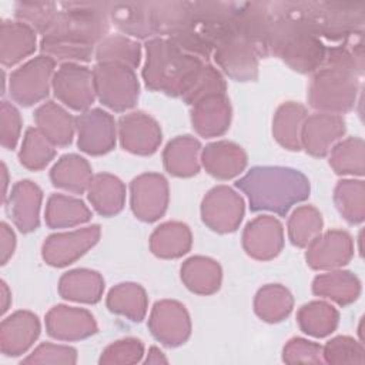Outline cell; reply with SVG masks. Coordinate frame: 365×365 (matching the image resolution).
<instances>
[{
	"label": "cell",
	"mask_w": 365,
	"mask_h": 365,
	"mask_svg": "<svg viewBox=\"0 0 365 365\" xmlns=\"http://www.w3.org/2000/svg\"><path fill=\"white\" fill-rule=\"evenodd\" d=\"M108 27V3H58L57 17L43 34L40 48L51 58L88 61Z\"/></svg>",
	"instance_id": "obj_1"
},
{
	"label": "cell",
	"mask_w": 365,
	"mask_h": 365,
	"mask_svg": "<svg viewBox=\"0 0 365 365\" xmlns=\"http://www.w3.org/2000/svg\"><path fill=\"white\" fill-rule=\"evenodd\" d=\"M269 54L282 58L299 73L317 71L325 58L327 47L302 14L301 1H274Z\"/></svg>",
	"instance_id": "obj_2"
},
{
	"label": "cell",
	"mask_w": 365,
	"mask_h": 365,
	"mask_svg": "<svg viewBox=\"0 0 365 365\" xmlns=\"http://www.w3.org/2000/svg\"><path fill=\"white\" fill-rule=\"evenodd\" d=\"M237 187L247 194L252 211L268 210L281 215L309 195L307 177L284 167H254L237 181Z\"/></svg>",
	"instance_id": "obj_3"
},
{
	"label": "cell",
	"mask_w": 365,
	"mask_h": 365,
	"mask_svg": "<svg viewBox=\"0 0 365 365\" xmlns=\"http://www.w3.org/2000/svg\"><path fill=\"white\" fill-rule=\"evenodd\" d=\"M143 78L145 86L173 97H182L190 88L204 61L182 51L168 38H153L145 43Z\"/></svg>",
	"instance_id": "obj_4"
},
{
	"label": "cell",
	"mask_w": 365,
	"mask_h": 365,
	"mask_svg": "<svg viewBox=\"0 0 365 365\" xmlns=\"http://www.w3.org/2000/svg\"><path fill=\"white\" fill-rule=\"evenodd\" d=\"M302 14L319 38L342 41L362 31L365 3L301 1Z\"/></svg>",
	"instance_id": "obj_5"
},
{
	"label": "cell",
	"mask_w": 365,
	"mask_h": 365,
	"mask_svg": "<svg viewBox=\"0 0 365 365\" xmlns=\"http://www.w3.org/2000/svg\"><path fill=\"white\" fill-rule=\"evenodd\" d=\"M356 91V74L346 68L322 63L311 80L308 100L309 104L317 110L344 113L354 107Z\"/></svg>",
	"instance_id": "obj_6"
},
{
	"label": "cell",
	"mask_w": 365,
	"mask_h": 365,
	"mask_svg": "<svg viewBox=\"0 0 365 365\" xmlns=\"http://www.w3.org/2000/svg\"><path fill=\"white\" fill-rule=\"evenodd\" d=\"M94 88L98 100L115 110L133 107L138 98V81L134 70L111 63H98L93 70Z\"/></svg>",
	"instance_id": "obj_7"
},
{
	"label": "cell",
	"mask_w": 365,
	"mask_h": 365,
	"mask_svg": "<svg viewBox=\"0 0 365 365\" xmlns=\"http://www.w3.org/2000/svg\"><path fill=\"white\" fill-rule=\"evenodd\" d=\"M272 7L267 1L235 3V27L238 34L252 47L258 57L269 56L272 30Z\"/></svg>",
	"instance_id": "obj_8"
},
{
	"label": "cell",
	"mask_w": 365,
	"mask_h": 365,
	"mask_svg": "<svg viewBox=\"0 0 365 365\" xmlns=\"http://www.w3.org/2000/svg\"><path fill=\"white\" fill-rule=\"evenodd\" d=\"M54 58L37 56L10 76V96L21 106H31L48 94Z\"/></svg>",
	"instance_id": "obj_9"
},
{
	"label": "cell",
	"mask_w": 365,
	"mask_h": 365,
	"mask_svg": "<svg viewBox=\"0 0 365 365\" xmlns=\"http://www.w3.org/2000/svg\"><path fill=\"white\" fill-rule=\"evenodd\" d=\"M56 97L74 110H86L96 96L93 71L74 63L61 64L53 78Z\"/></svg>",
	"instance_id": "obj_10"
},
{
	"label": "cell",
	"mask_w": 365,
	"mask_h": 365,
	"mask_svg": "<svg viewBox=\"0 0 365 365\" xmlns=\"http://www.w3.org/2000/svg\"><path fill=\"white\" fill-rule=\"evenodd\" d=\"M201 214L204 222L214 231H235L244 215L242 198L230 187L212 188L202 200Z\"/></svg>",
	"instance_id": "obj_11"
},
{
	"label": "cell",
	"mask_w": 365,
	"mask_h": 365,
	"mask_svg": "<svg viewBox=\"0 0 365 365\" xmlns=\"http://www.w3.org/2000/svg\"><path fill=\"white\" fill-rule=\"evenodd\" d=\"M212 54L217 64L231 78L237 81H251L257 78L258 56L238 31L221 40Z\"/></svg>",
	"instance_id": "obj_12"
},
{
	"label": "cell",
	"mask_w": 365,
	"mask_h": 365,
	"mask_svg": "<svg viewBox=\"0 0 365 365\" xmlns=\"http://www.w3.org/2000/svg\"><path fill=\"white\" fill-rule=\"evenodd\" d=\"M100 237V227L91 225L73 232L53 234L43 244V258L53 267H64L81 257Z\"/></svg>",
	"instance_id": "obj_13"
},
{
	"label": "cell",
	"mask_w": 365,
	"mask_h": 365,
	"mask_svg": "<svg viewBox=\"0 0 365 365\" xmlns=\"http://www.w3.org/2000/svg\"><path fill=\"white\" fill-rule=\"evenodd\" d=\"M168 202V185L160 174H143L131 182V208L137 218L155 221Z\"/></svg>",
	"instance_id": "obj_14"
},
{
	"label": "cell",
	"mask_w": 365,
	"mask_h": 365,
	"mask_svg": "<svg viewBox=\"0 0 365 365\" xmlns=\"http://www.w3.org/2000/svg\"><path fill=\"white\" fill-rule=\"evenodd\" d=\"M148 327L153 335L167 346H177L190 336V317L184 305L175 301L155 302Z\"/></svg>",
	"instance_id": "obj_15"
},
{
	"label": "cell",
	"mask_w": 365,
	"mask_h": 365,
	"mask_svg": "<svg viewBox=\"0 0 365 365\" xmlns=\"http://www.w3.org/2000/svg\"><path fill=\"white\" fill-rule=\"evenodd\" d=\"M78 147L88 154L100 155L108 153L115 144V124L113 117L100 110L83 113L76 118Z\"/></svg>",
	"instance_id": "obj_16"
},
{
	"label": "cell",
	"mask_w": 365,
	"mask_h": 365,
	"mask_svg": "<svg viewBox=\"0 0 365 365\" xmlns=\"http://www.w3.org/2000/svg\"><path fill=\"white\" fill-rule=\"evenodd\" d=\"M354 254L352 240L348 232L332 230L317 235L307 251V262L314 269H329L345 265Z\"/></svg>",
	"instance_id": "obj_17"
},
{
	"label": "cell",
	"mask_w": 365,
	"mask_h": 365,
	"mask_svg": "<svg viewBox=\"0 0 365 365\" xmlns=\"http://www.w3.org/2000/svg\"><path fill=\"white\" fill-rule=\"evenodd\" d=\"M242 245L245 251L257 259H269L278 255L284 245L281 222L269 215L250 221L244 230Z\"/></svg>",
	"instance_id": "obj_18"
},
{
	"label": "cell",
	"mask_w": 365,
	"mask_h": 365,
	"mask_svg": "<svg viewBox=\"0 0 365 365\" xmlns=\"http://www.w3.org/2000/svg\"><path fill=\"white\" fill-rule=\"evenodd\" d=\"M120 138L124 150L134 154H153L161 143V130L155 120L137 111L120 118Z\"/></svg>",
	"instance_id": "obj_19"
},
{
	"label": "cell",
	"mask_w": 365,
	"mask_h": 365,
	"mask_svg": "<svg viewBox=\"0 0 365 365\" xmlns=\"http://www.w3.org/2000/svg\"><path fill=\"white\" fill-rule=\"evenodd\" d=\"M48 335L61 341H76L93 335L97 331L93 315L81 308L57 305L46 317Z\"/></svg>",
	"instance_id": "obj_20"
},
{
	"label": "cell",
	"mask_w": 365,
	"mask_h": 365,
	"mask_svg": "<svg viewBox=\"0 0 365 365\" xmlns=\"http://www.w3.org/2000/svg\"><path fill=\"white\" fill-rule=\"evenodd\" d=\"M344 133L345 123L338 114H312L307 117L302 124L301 145H304L309 154L322 157Z\"/></svg>",
	"instance_id": "obj_21"
},
{
	"label": "cell",
	"mask_w": 365,
	"mask_h": 365,
	"mask_svg": "<svg viewBox=\"0 0 365 365\" xmlns=\"http://www.w3.org/2000/svg\"><path fill=\"white\" fill-rule=\"evenodd\" d=\"M40 334L37 317L29 311H17L1 322L0 346L4 355L17 356L26 352Z\"/></svg>",
	"instance_id": "obj_22"
},
{
	"label": "cell",
	"mask_w": 365,
	"mask_h": 365,
	"mask_svg": "<svg viewBox=\"0 0 365 365\" xmlns=\"http://www.w3.org/2000/svg\"><path fill=\"white\" fill-rule=\"evenodd\" d=\"M231 108L225 94H212L192 104L191 121L202 137H215L230 127Z\"/></svg>",
	"instance_id": "obj_23"
},
{
	"label": "cell",
	"mask_w": 365,
	"mask_h": 365,
	"mask_svg": "<svg viewBox=\"0 0 365 365\" xmlns=\"http://www.w3.org/2000/svg\"><path fill=\"white\" fill-rule=\"evenodd\" d=\"M41 190L31 181H19L9 198V214L17 228L23 232L34 231L38 227V210Z\"/></svg>",
	"instance_id": "obj_24"
},
{
	"label": "cell",
	"mask_w": 365,
	"mask_h": 365,
	"mask_svg": "<svg viewBox=\"0 0 365 365\" xmlns=\"http://www.w3.org/2000/svg\"><path fill=\"white\" fill-rule=\"evenodd\" d=\"M202 164L211 175L228 180L244 170L247 165V155L242 148L234 143L217 141L204 148Z\"/></svg>",
	"instance_id": "obj_25"
},
{
	"label": "cell",
	"mask_w": 365,
	"mask_h": 365,
	"mask_svg": "<svg viewBox=\"0 0 365 365\" xmlns=\"http://www.w3.org/2000/svg\"><path fill=\"white\" fill-rule=\"evenodd\" d=\"M108 17L124 34L138 38H145L154 34L150 21V1L108 3Z\"/></svg>",
	"instance_id": "obj_26"
},
{
	"label": "cell",
	"mask_w": 365,
	"mask_h": 365,
	"mask_svg": "<svg viewBox=\"0 0 365 365\" xmlns=\"http://www.w3.org/2000/svg\"><path fill=\"white\" fill-rule=\"evenodd\" d=\"M0 57L4 66H13L31 54L36 48L34 30L21 21L1 23Z\"/></svg>",
	"instance_id": "obj_27"
},
{
	"label": "cell",
	"mask_w": 365,
	"mask_h": 365,
	"mask_svg": "<svg viewBox=\"0 0 365 365\" xmlns=\"http://www.w3.org/2000/svg\"><path fill=\"white\" fill-rule=\"evenodd\" d=\"M37 128L54 145H68L73 140L74 118L54 101H47L34 113Z\"/></svg>",
	"instance_id": "obj_28"
},
{
	"label": "cell",
	"mask_w": 365,
	"mask_h": 365,
	"mask_svg": "<svg viewBox=\"0 0 365 365\" xmlns=\"http://www.w3.org/2000/svg\"><path fill=\"white\" fill-rule=\"evenodd\" d=\"M104 281L98 272L90 269H74L64 274L58 284L60 295L66 299L94 304L101 298Z\"/></svg>",
	"instance_id": "obj_29"
},
{
	"label": "cell",
	"mask_w": 365,
	"mask_h": 365,
	"mask_svg": "<svg viewBox=\"0 0 365 365\" xmlns=\"http://www.w3.org/2000/svg\"><path fill=\"white\" fill-rule=\"evenodd\" d=\"M87 190L90 202L101 215L110 217L121 211L125 200V187L117 177L97 174Z\"/></svg>",
	"instance_id": "obj_30"
},
{
	"label": "cell",
	"mask_w": 365,
	"mask_h": 365,
	"mask_svg": "<svg viewBox=\"0 0 365 365\" xmlns=\"http://www.w3.org/2000/svg\"><path fill=\"white\" fill-rule=\"evenodd\" d=\"M200 143L191 135H181L170 141L164 150V165L177 177H190L198 173Z\"/></svg>",
	"instance_id": "obj_31"
},
{
	"label": "cell",
	"mask_w": 365,
	"mask_h": 365,
	"mask_svg": "<svg viewBox=\"0 0 365 365\" xmlns=\"http://www.w3.org/2000/svg\"><path fill=\"white\" fill-rule=\"evenodd\" d=\"M50 178L56 187L77 194L86 191L93 180L88 163L76 154L63 155L51 168Z\"/></svg>",
	"instance_id": "obj_32"
},
{
	"label": "cell",
	"mask_w": 365,
	"mask_h": 365,
	"mask_svg": "<svg viewBox=\"0 0 365 365\" xmlns=\"http://www.w3.org/2000/svg\"><path fill=\"white\" fill-rule=\"evenodd\" d=\"M312 291L315 295L329 298L339 305H348L358 298L361 284L352 272L335 271L318 275L314 279Z\"/></svg>",
	"instance_id": "obj_33"
},
{
	"label": "cell",
	"mask_w": 365,
	"mask_h": 365,
	"mask_svg": "<svg viewBox=\"0 0 365 365\" xmlns=\"http://www.w3.org/2000/svg\"><path fill=\"white\" fill-rule=\"evenodd\" d=\"M307 118V110L301 104L288 101L282 104L274 117L272 133L277 141L288 150L301 148V130Z\"/></svg>",
	"instance_id": "obj_34"
},
{
	"label": "cell",
	"mask_w": 365,
	"mask_h": 365,
	"mask_svg": "<svg viewBox=\"0 0 365 365\" xmlns=\"http://www.w3.org/2000/svg\"><path fill=\"white\" fill-rule=\"evenodd\" d=\"M181 278L184 284L197 294H212L220 288L221 268L205 257H192L181 267Z\"/></svg>",
	"instance_id": "obj_35"
},
{
	"label": "cell",
	"mask_w": 365,
	"mask_h": 365,
	"mask_svg": "<svg viewBox=\"0 0 365 365\" xmlns=\"http://www.w3.org/2000/svg\"><path fill=\"white\" fill-rule=\"evenodd\" d=\"M151 251L161 258H178L191 247V232L185 224L165 222L151 235Z\"/></svg>",
	"instance_id": "obj_36"
},
{
	"label": "cell",
	"mask_w": 365,
	"mask_h": 365,
	"mask_svg": "<svg viewBox=\"0 0 365 365\" xmlns=\"http://www.w3.org/2000/svg\"><path fill=\"white\" fill-rule=\"evenodd\" d=\"M90 210L78 198L63 194H53L46 207V222L51 228L73 227L88 221Z\"/></svg>",
	"instance_id": "obj_37"
},
{
	"label": "cell",
	"mask_w": 365,
	"mask_h": 365,
	"mask_svg": "<svg viewBox=\"0 0 365 365\" xmlns=\"http://www.w3.org/2000/svg\"><path fill=\"white\" fill-rule=\"evenodd\" d=\"M96 58L98 63L120 64L134 70L140 64L141 47L125 36H107L97 44Z\"/></svg>",
	"instance_id": "obj_38"
},
{
	"label": "cell",
	"mask_w": 365,
	"mask_h": 365,
	"mask_svg": "<svg viewBox=\"0 0 365 365\" xmlns=\"http://www.w3.org/2000/svg\"><path fill=\"white\" fill-rule=\"evenodd\" d=\"M107 307L115 314H121L131 321H141L147 311V297L137 284H118L107 297Z\"/></svg>",
	"instance_id": "obj_39"
},
{
	"label": "cell",
	"mask_w": 365,
	"mask_h": 365,
	"mask_svg": "<svg viewBox=\"0 0 365 365\" xmlns=\"http://www.w3.org/2000/svg\"><path fill=\"white\" fill-rule=\"evenodd\" d=\"M297 319L305 334L322 338L336 328L338 312L327 302L314 301L301 307Z\"/></svg>",
	"instance_id": "obj_40"
},
{
	"label": "cell",
	"mask_w": 365,
	"mask_h": 365,
	"mask_svg": "<svg viewBox=\"0 0 365 365\" xmlns=\"http://www.w3.org/2000/svg\"><path fill=\"white\" fill-rule=\"evenodd\" d=\"M292 297L284 287L265 285L255 297V312L267 322L282 321L292 309Z\"/></svg>",
	"instance_id": "obj_41"
},
{
	"label": "cell",
	"mask_w": 365,
	"mask_h": 365,
	"mask_svg": "<svg viewBox=\"0 0 365 365\" xmlns=\"http://www.w3.org/2000/svg\"><path fill=\"white\" fill-rule=\"evenodd\" d=\"M53 145L54 144H51V141L38 128L31 127L26 131L19 158L24 167L30 170H41L56 155Z\"/></svg>",
	"instance_id": "obj_42"
},
{
	"label": "cell",
	"mask_w": 365,
	"mask_h": 365,
	"mask_svg": "<svg viewBox=\"0 0 365 365\" xmlns=\"http://www.w3.org/2000/svg\"><path fill=\"white\" fill-rule=\"evenodd\" d=\"M322 228L321 214L311 205L297 208L288 220L289 240L297 247H307Z\"/></svg>",
	"instance_id": "obj_43"
},
{
	"label": "cell",
	"mask_w": 365,
	"mask_h": 365,
	"mask_svg": "<svg viewBox=\"0 0 365 365\" xmlns=\"http://www.w3.org/2000/svg\"><path fill=\"white\" fill-rule=\"evenodd\" d=\"M335 202L339 212L351 224L364 220V181L344 180L335 188Z\"/></svg>",
	"instance_id": "obj_44"
},
{
	"label": "cell",
	"mask_w": 365,
	"mask_h": 365,
	"mask_svg": "<svg viewBox=\"0 0 365 365\" xmlns=\"http://www.w3.org/2000/svg\"><path fill=\"white\" fill-rule=\"evenodd\" d=\"M331 167L338 174H364V141L348 138L332 148Z\"/></svg>",
	"instance_id": "obj_45"
},
{
	"label": "cell",
	"mask_w": 365,
	"mask_h": 365,
	"mask_svg": "<svg viewBox=\"0 0 365 365\" xmlns=\"http://www.w3.org/2000/svg\"><path fill=\"white\" fill-rule=\"evenodd\" d=\"M58 13V3L48 1H20L16 3L14 14L21 23L30 26L33 30L44 34L56 20Z\"/></svg>",
	"instance_id": "obj_46"
},
{
	"label": "cell",
	"mask_w": 365,
	"mask_h": 365,
	"mask_svg": "<svg viewBox=\"0 0 365 365\" xmlns=\"http://www.w3.org/2000/svg\"><path fill=\"white\" fill-rule=\"evenodd\" d=\"M212 94H225V81L218 70L210 64H204L181 98L192 106L198 100Z\"/></svg>",
	"instance_id": "obj_47"
},
{
	"label": "cell",
	"mask_w": 365,
	"mask_h": 365,
	"mask_svg": "<svg viewBox=\"0 0 365 365\" xmlns=\"http://www.w3.org/2000/svg\"><path fill=\"white\" fill-rule=\"evenodd\" d=\"M322 356L329 364H364V346L349 336H336L322 349Z\"/></svg>",
	"instance_id": "obj_48"
},
{
	"label": "cell",
	"mask_w": 365,
	"mask_h": 365,
	"mask_svg": "<svg viewBox=\"0 0 365 365\" xmlns=\"http://www.w3.org/2000/svg\"><path fill=\"white\" fill-rule=\"evenodd\" d=\"M144 346L141 341L125 338L106 348L100 358V364H135L141 359Z\"/></svg>",
	"instance_id": "obj_49"
},
{
	"label": "cell",
	"mask_w": 365,
	"mask_h": 365,
	"mask_svg": "<svg viewBox=\"0 0 365 365\" xmlns=\"http://www.w3.org/2000/svg\"><path fill=\"white\" fill-rule=\"evenodd\" d=\"M77 354L71 346L41 344L30 356L23 359L24 364H76Z\"/></svg>",
	"instance_id": "obj_50"
},
{
	"label": "cell",
	"mask_w": 365,
	"mask_h": 365,
	"mask_svg": "<svg viewBox=\"0 0 365 365\" xmlns=\"http://www.w3.org/2000/svg\"><path fill=\"white\" fill-rule=\"evenodd\" d=\"M284 361L288 364L295 362H312L321 364L322 359V348L311 341L302 338H294L288 341L284 346Z\"/></svg>",
	"instance_id": "obj_51"
},
{
	"label": "cell",
	"mask_w": 365,
	"mask_h": 365,
	"mask_svg": "<svg viewBox=\"0 0 365 365\" xmlns=\"http://www.w3.org/2000/svg\"><path fill=\"white\" fill-rule=\"evenodd\" d=\"M1 144L4 148H14L20 137L21 118L19 111L7 101H1Z\"/></svg>",
	"instance_id": "obj_52"
},
{
	"label": "cell",
	"mask_w": 365,
	"mask_h": 365,
	"mask_svg": "<svg viewBox=\"0 0 365 365\" xmlns=\"http://www.w3.org/2000/svg\"><path fill=\"white\" fill-rule=\"evenodd\" d=\"M0 231H1V242H0V247H1V264H6L7 259L11 257L13 251H14V234L13 231L9 228V225L6 222H1L0 225Z\"/></svg>",
	"instance_id": "obj_53"
},
{
	"label": "cell",
	"mask_w": 365,
	"mask_h": 365,
	"mask_svg": "<svg viewBox=\"0 0 365 365\" xmlns=\"http://www.w3.org/2000/svg\"><path fill=\"white\" fill-rule=\"evenodd\" d=\"M145 362H147V364H160V362H167V359L164 358L163 352H161L158 348L151 346V348H150V352H148V356H147V359H145Z\"/></svg>",
	"instance_id": "obj_54"
},
{
	"label": "cell",
	"mask_w": 365,
	"mask_h": 365,
	"mask_svg": "<svg viewBox=\"0 0 365 365\" xmlns=\"http://www.w3.org/2000/svg\"><path fill=\"white\" fill-rule=\"evenodd\" d=\"M1 295H3V308H1V312H6L7 311V307H9V289H7V285L6 282L3 281L1 282Z\"/></svg>",
	"instance_id": "obj_55"
}]
</instances>
